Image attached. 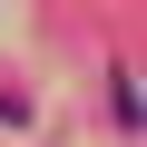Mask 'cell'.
<instances>
[{
    "mask_svg": "<svg viewBox=\"0 0 147 147\" xmlns=\"http://www.w3.org/2000/svg\"><path fill=\"white\" fill-rule=\"evenodd\" d=\"M108 118H118V137H137V118H147V108H137V79H127V69H108Z\"/></svg>",
    "mask_w": 147,
    "mask_h": 147,
    "instance_id": "1",
    "label": "cell"
}]
</instances>
